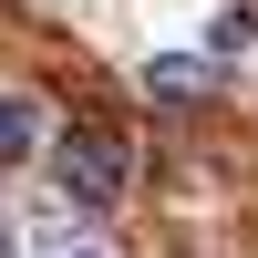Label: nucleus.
<instances>
[{"instance_id": "nucleus-1", "label": "nucleus", "mask_w": 258, "mask_h": 258, "mask_svg": "<svg viewBox=\"0 0 258 258\" xmlns=\"http://www.w3.org/2000/svg\"><path fill=\"white\" fill-rule=\"evenodd\" d=\"M52 176H62V207H83V217H114L124 186H135V155H124L114 124H73V135L52 145Z\"/></svg>"}, {"instance_id": "nucleus-3", "label": "nucleus", "mask_w": 258, "mask_h": 258, "mask_svg": "<svg viewBox=\"0 0 258 258\" xmlns=\"http://www.w3.org/2000/svg\"><path fill=\"white\" fill-rule=\"evenodd\" d=\"M248 41H258V0H227L217 11V52H248Z\"/></svg>"}, {"instance_id": "nucleus-5", "label": "nucleus", "mask_w": 258, "mask_h": 258, "mask_svg": "<svg viewBox=\"0 0 258 258\" xmlns=\"http://www.w3.org/2000/svg\"><path fill=\"white\" fill-rule=\"evenodd\" d=\"M31 258H103V248H62V238H31Z\"/></svg>"}, {"instance_id": "nucleus-2", "label": "nucleus", "mask_w": 258, "mask_h": 258, "mask_svg": "<svg viewBox=\"0 0 258 258\" xmlns=\"http://www.w3.org/2000/svg\"><path fill=\"white\" fill-rule=\"evenodd\" d=\"M31 145H41V103H31V93H0V176H11Z\"/></svg>"}, {"instance_id": "nucleus-4", "label": "nucleus", "mask_w": 258, "mask_h": 258, "mask_svg": "<svg viewBox=\"0 0 258 258\" xmlns=\"http://www.w3.org/2000/svg\"><path fill=\"white\" fill-rule=\"evenodd\" d=\"M145 83L155 93H207V62H145Z\"/></svg>"}]
</instances>
